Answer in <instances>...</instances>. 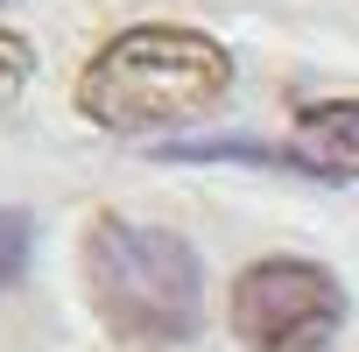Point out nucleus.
Wrapping results in <instances>:
<instances>
[{
  "label": "nucleus",
  "mask_w": 359,
  "mask_h": 352,
  "mask_svg": "<svg viewBox=\"0 0 359 352\" xmlns=\"http://www.w3.org/2000/svg\"><path fill=\"white\" fill-rule=\"evenodd\" d=\"M233 92V57L205 29H127L78 71V113L106 134H162L219 113Z\"/></svg>",
  "instance_id": "f257e3e1"
},
{
  "label": "nucleus",
  "mask_w": 359,
  "mask_h": 352,
  "mask_svg": "<svg viewBox=\"0 0 359 352\" xmlns=\"http://www.w3.org/2000/svg\"><path fill=\"white\" fill-rule=\"evenodd\" d=\"M85 289L113 338L127 345H184L205 324V268L198 247L169 226L141 219H92L85 233Z\"/></svg>",
  "instance_id": "f03ea898"
},
{
  "label": "nucleus",
  "mask_w": 359,
  "mask_h": 352,
  "mask_svg": "<svg viewBox=\"0 0 359 352\" xmlns=\"http://www.w3.org/2000/svg\"><path fill=\"white\" fill-rule=\"evenodd\" d=\"M226 317H233V338L247 352H324L345 324V289L331 268L275 254L233 282Z\"/></svg>",
  "instance_id": "7ed1b4c3"
},
{
  "label": "nucleus",
  "mask_w": 359,
  "mask_h": 352,
  "mask_svg": "<svg viewBox=\"0 0 359 352\" xmlns=\"http://www.w3.org/2000/svg\"><path fill=\"white\" fill-rule=\"evenodd\" d=\"M289 162L296 176H317V184H359V99L303 106L289 134Z\"/></svg>",
  "instance_id": "20e7f679"
},
{
  "label": "nucleus",
  "mask_w": 359,
  "mask_h": 352,
  "mask_svg": "<svg viewBox=\"0 0 359 352\" xmlns=\"http://www.w3.org/2000/svg\"><path fill=\"white\" fill-rule=\"evenodd\" d=\"M29 247H36V226H29V212L0 205V289H8V282H22V268H29Z\"/></svg>",
  "instance_id": "39448f33"
},
{
  "label": "nucleus",
  "mask_w": 359,
  "mask_h": 352,
  "mask_svg": "<svg viewBox=\"0 0 359 352\" xmlns=\"http://www.w3.org/2000/svg\"><path fill=\"white\" fill-rule=\"evenodd\" d=\"M29 78H36V57H29V43H22V36H0V99H15Z\"/></svg>",
  "instance_id": "423d86ee"
}]
</instances>
